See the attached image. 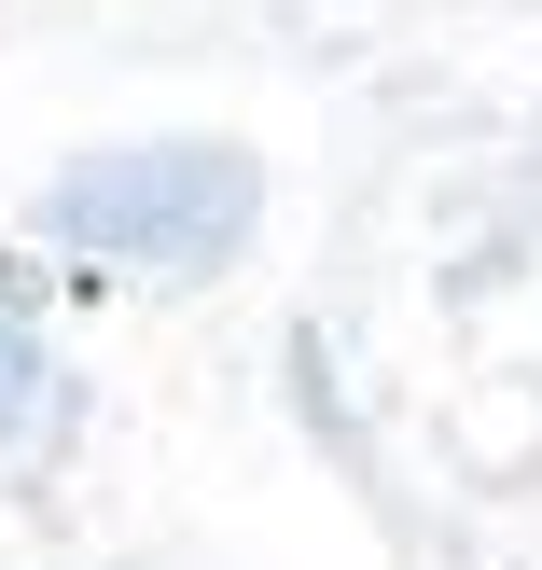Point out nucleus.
<instances>
[{
  "instance_id": "obj_1",
  "label": "nucleus",
  "mask_w": 542,
  "mask_h": 570,
  "mask_svg": "<svg viewBox=\"0 0 542 570\" xmlns=\"http://www.w3.org/2000/svg\"><path fill=\"white\" fill-rule=\"evenodd\" d=\"M265 167L237 139H98L42 181V237L83 265H139V278H195L250 237Z\"/></svg>"
},
{
  "instance_id": "obj_2",
  "label": "nucleus",
  "mask_w": 542,
  "mask_h": 570,
  "mask_svg": "<svg viewBox=\"0 0 542 570\" xmlns=\"http://www.w3.org/2000/svg\"><path fill=\"white\" fill-rule=\"evenodd\" d=\"M42 390H56V362H42V334L0 306V445H28L42 432Z\"/></svg>"
}]
</instances>
